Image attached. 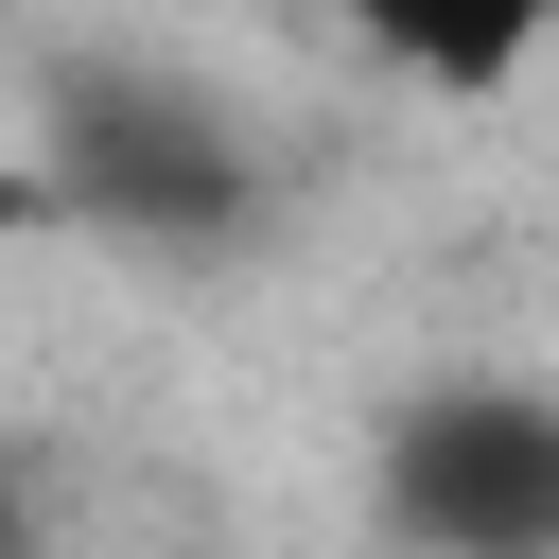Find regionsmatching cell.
Returning <instances> with one entry per match:
<instances>
[{"label": "cell", "instance_id": "cell-1", "mask_svg": "<svg viewBox=\"0 0 559 559\" xmlns=\"http://www.w3.org/2000/svg\"><path fill=\"white\" fill-rule=\"evenodd\" d=\"M384 524L419 559H559V402L542 384H419L384 419Z\"/></svg>", "mask_w": 559, "mask_h": 559}, {"label": "cell", "instance_id": "cell-2", "mask_svg": "<svg viewBox=\"0 0 559 559\" xmlns=\"http://www.w3.org/2000/svg\"><path fill=\"white\" fill-rule=\"evenodd\" d=\"M35 122H52V192L105 210L122 245H227V227L262 210V157H245L210 105L140 87V70H70Z\"/></svg>", "mask_w": 559, "mask_h": 559}, {"label": "cell", "instance_id": "cell-3", "mask_svg": "<svg viewBox=\"0 0 559 559\" xmlns=\"http://www.w3.org/2000/svg\"><path fill=\"white\" fill-rule=\"evenodd\" d=\"M367 70H402V87H437V105H507L524 87V52L559 35V0H314Z\"/></svg>", "mask_w": 559, "mask_h": 559}]
</instances>
